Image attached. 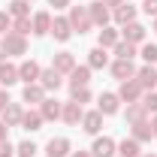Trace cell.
Returning a JSON list of instances; mask_svg holds the SVG:
<instances>
[{
	"mask_svg": "<svg viewBox=\"0 0 157 157\" xmlns=\"http://www.w3.org/2000/svg\"><path fill=\"white\" fill-rule=\"evenodd\" d=\"M70 24H73V33H88L91 27H94V21H91V15H88V6H70Z\"/></svg>",
	"mask_w": 157,
	"mask_h": 157,
	"instance_id": "6da1fadb",
	"label": "cell"
},
{
	"mask_svg": "<svg viewBox=\"0 0 157 157\" xmlns=\"http://www.w3.org/2000/svg\"><path fill=\"white\" fill-rule=\"evenodd\" d=\"M3 48H6V58L9 55H27V36H21V33H15V30H9L6 36H3Z\"/></svg>",
	"mask_w": 157,
	"mask_h": 157,
	"instance_id": "7a4b0ae2",
	"label": "cell"
},
{
	"mask_svg": "<svg viewBox=\"0 0 157 157\" xmlns=\"http://www.w3.org/2000/svg\"><path fill=\"white\" fill-rule=\"evenodd\" d=\"M142 85H139L136 78H127V82H121V88H118V97H121V103H139L142 100Z\"/></svg>",
	"mask_w": 157,
	"mask_h": 157,
	"instance_id": "3957f363",
	"label": "cell"
},
{
	"mask_svg": "<svg viewBox=\"0 0 157 157\" xmlns=\"http://www.w3.org/2000/svg\"><path fill=\"white\" fill-rule=\"evenodd\" d=\"M88 15H91V21H94L97 27H106V24L112 21V9H109L103 0H94V3H88Z\"/></svg>",
	"mask_w": 157,
	"mask_h": 157,
	"instance_id": "277c9868",
	"label": "cell"
},
{
	"mask_svg": "<svg viewBox=\"0 0 157 157\" xmlns=\"http://www.w3.org/2000/svg\"><path fill=\"white\" fill-rule=\"evenodd\" d=\"M39 73H42V67H39L36 60H21L18 63V82H24V85L39 82Z\"/></svg>",
	"mask_w": 157,
	"mask_h": 157,
	"instance_id": "5b68a950",
	"label": "cell"
},
{
	"mask_svg": "<svg viewBox=\"0 0 157 157\" xmlns=\"http://www.w3.org/2000/svg\"><path fill=\"white\" fill-rule=\"evenodd\" d=\"M118 42H121V30H118V27H112V24L100 27V33H97V45L100 48H115Z\"/></svg>",
	"mask_w": 157,
	"mask_h": 157,
	"instance_id": "8992f818",
	"label": "cell"
},
{
	"mask_svg": "<svg viewBox=\"0 0 157 157\" xmlns=\"http://www.w3.org/2000/svg\"><path fill=\"white\" fill-rule=\"evenodd\" d=\"M115 151H118V145H115V139H109V136H97L94 145H91L94 157H115Z\"/></svg>",
	"mask_w": 157,
	"mask_h": 157,
	"instance_id": "52a82bcc",
	"label": "cell"
},
{
	"mask_svg": "<svg viewBox=\"0 0 157 157\" xmlns=\"http://www.w3.org/2000/svg\"><path fill=\"white\" fill-rule=\"evenodd\" d=\"M52 67L58 70L60 76H70V73L76 70V58H73V52H58V55L52 58Z\"/></svg>",
	"mask_w": 157,
	"mask_h": 157,
	"instance_id": "ba28073f",
	"label": "cell"
},
{
	"mask_svg": "<svg viewBox=\"0 0 157 157\" xmlns=\"http://www.w3.org/2000/svg\"><path fill=\"white\" fill-rule=\"evenodd\" d=\"M60 118H63V124L76 127V124H82V118H85V109H82L78 103H73V100H67V103H63V112H60Z\"/></svg>",
	"mask_w": 157,
	"mask_h": 157,
	"instance_id": "9c48e42d",
	"label": "cell"
},
{
	"mask_svg": "<svg viewBox=\"0 0 157 157\" xmlns=\"http://www.w3.org/2000/svg\"><path fill=\"white\" fill-rule=\"evenodd\" d=\"M70 151H73V145H70L67 136L48 139V145H45V154H48V157H70Z\"/></svg>",
	"mask_w": 157,
	"mask_h": 157,
	"instance_id": "30bf717a",
	"label": "cell"
},
{
	"mask_svg": "<svg viewBox=\"0 0 157 157\" xmlns=\"http://www.w3.org/2000/svg\"><path fill=\"white\" fill-rule=\"evenodd\" d=\"M136 82L142 85V91H154V88H157V70H154V63H145L142 70H136Z\"/></svg>",
	"mask_w": 157,
	"mask_h": 157,
	"instance_id": "8fae6325",
	"label": "cell"
},
{
	"mask_svg": "<svg viewBox=\"0 0 157 157\" xmlns=\"http://www.w3.org/2000/svg\"><path fill=\"white\" fill-rule=\"evenodd\" d=\"M52 36L58 39V42H67V39L73 36V24H70V18H52V30H48Z\"/></svg>",
	"mask_w": 157,
	"mask_h": 157,
	"instance_id": "7c38bea8",
	"label": "cell"
},
{
	"mask_svg": "<svg viewBox=\"0 0 157 157\" xmlns=\"http://www.w3.org/2000/svg\"><path fill=\"white\" fill-rule=\"evenodd\" d=\"M112 18H115V24H118V27H124V24L136 21V6H130V3L124 0L121 6H115V9H112Z\"/></svg>",
	"mask_w": 157,
	"mask_h": 157,
	"instance_id": "4fadbf2b",
	"label": "cell"
},
{
	"mask_svg": "<svg viewBox=\"0 0 157 157\" xmlns=\"http://www.w3.org/2000/svg\"><path fill=\"white\" fill-rule=\"evenodd\" d=\"M60 112H63V103H58L55 97H45L42 103H39V115L45 118V121H58Z\"/></svg>",
	"mask_w": 157,
	"mask_h": 157,
	"instance_id": "5bb4252c",
	"label": "cell"
},
{
	"mask_svg": "<svg viewBox=\"0 0 157 157\" xmlns=\"http://www.w3.org/2000/svg\"><path fill=\"white\" fill-rule=\"evenodd\" d=\"M118 109H121V97L118 94H100V100H97V112H103V115H115Z\"/></svg>",
	"mask_w": 157,
	"mask_h": 157,
	"instance_id": "9a60e30c",
	"label": "cell"
},
{
	"mask_svg": "<svg viewBox=\"0 0 157 157\" xmlns=\"http://www.w3.org/2000/svg\"><path fill=\"white\" fill-rule=\"evenodd\" d=\"M39 85H42L45 91H58L60 85H63V76H60L55 67H48V70H42V73H39Z\"/></svg>",
	"mask_w": 157,
	"mask_h": 157,
	"instance_id": "2e32d148",
	"label": "cell"
},
{
	"mask_svg": "<svg viewBox=\"0 0 157 157\" xmlns=\"http://www.w3.org/2000/svg\"><path fill=\"white\" fill-rule=\"evenodd\" d=\"M112 76H115L118 82L136 78V67H133V60H121V58H118L115 63H112Z\"/></svg>",
	"mask_w": 157,
	"mask_h": 157,
	"instance_id": "e0dca14e",
	"label": "cell"
},
{
	"mask_svg": "<svg viewBox=\"0 0 157 157\" xmlns=\"http://www.w3.org/2000/svg\"><path fill=\"white\" fill-rule=\"evenodd\" d=\"M121 39H127V42L139 45V42H145V27H142L139 21H130V24H124V30H121Z\"/></svg>",
	"mask_w": 157,
	"mask_h": 157,
	"instance_id": "ac0fdd59",
	"label": "cell"
},
{
	"mask_svg": "<svg viewBox=\"0 0 157 157\" xmlns=\"http://www.w3.org/2000/svg\"><path fill=\"white\" fill-rule=\"evenodd\" d=\"M21 100H24V103H30V106H39V103L45 100V88H42L39 82H33V85H24Z\"/></svg>",
	"mask_w": 157,
	"mask_h": 157,
	"instance_id": "d6986e66",
	"label": "cell"
},
{
	"mask_svg": "<svg viewBox=\"0 0 157 157\" xmlns=\"http://www.w3.org/2000/svg\"><path fill=\"white\" fill-rule=\"evenodd\" d=\"M82 130L91 133V136H97L100 130H103V112H85V118H82Z\"/></svg>",
	"mask_w": 157,
	"mask_h": 157,
	"instance_id": "ffe728a7",
	"label": "cell"
},
{
	"mask_svg": "<svg viewBox=\"0 0 157 157\" xmlns=\"http://www.w3.org/2000/svg\"><path fill=\"white\" fill-rule=\"evenodd\" d=\"M0 115H3V124H6V127H21V115H24V109H21V103H9Z\"/></svg>",
	"mask_w": 157,
	"mask_h": 157,
	"instance_id": "44dd1931",
	"label": "cell"
},
{
	"mask_svg": "<svg viewBox=\"0 0 157 157\" xmlns=\"http://www.w3.org/2000/svg\"><path fill=\"white\" fill-rule=\"evenodd\" d=\"M42 124H45V118L39 115V109H27V112L21 115V127H24V130H30V133L42 130Z\"/></svg>",
	"mask_w": 157,
	"mask_h": 157,
	"instance_id": "7402d4cb",
	"label": "cell"
},
{
	"mask_svg": "<svg viewBox=\"0 0 157 157\" xmlns=\"http://www.w3.org/2000/svg\"><path fill=\"white\" fill-rule=\"evenodd\" d=\"M88 82H91V67L85 63V67H78L70 73V88H88Z\"/></svg>",
	"mask_w": 157,
	"mask_h": 157,
	"instance_id": "603a6c76",
	"label": "cell"
},
{
	"mask_svg": "<svg viewBox=\"0 0 157 157\" xmlns=\"http://www.w3.org/2000/svg\"><path fill=\"white\" fill-rule=\"evenodd\" d=\"M130 133H133V139H136L139 145H142V142H151V136H154V130H151V121L130 124Z\"/></svg>",
	"mask_w": 157,
	"mask_h": 157,
	"instance_id": "cb8c5ba5",
	"label": "cell"
},
{
	"mask_svg": "<svg viewBox=\"0 0 157 157\" xmlns=\"http://www.w3.org/2000/svg\"><path fill=\"white\" fill-rule=\"evenodd\" d=\"M52 30V12H36L33 15V36H45Z\"/></svg>",
	"mask_w": 157,
	"mask_h": 157,
	"instance_id": "d4e9b609",
	"label": "cell"
},
{
	"mask_svg": "<svg viewBox=\"0 0 157 157\" xmlns=\"http://www.w3.org/2000/svg\"><path fill=\"white\" fill-rule=\"evenodd\" d=\"M15 82H18V67L3 60V63H0V85L9 88V85H15Z\"/></svg>",
	"mask_w": 157,
	"mask_h": 157,
	"instance_id": "484cf974",
	"label": "cell"
},
{
	"mask_svg": "<svg viewBox=\"0 0 157 157\" xmlns=\"http://www.w3.org/2000/svg\"><path fill=\"white\" fill-rule=\"evenodd\" d=\"M106 63H109V55H106V48H91V52H88V67H91V70H103V67H106Z\"/></svg>",
	"mask_w": 157,
	"mask_h": 157,
	"instance_id": "4316f807",
	"label": "cell"
},
{
	"mask_svg": "<svg viewBox=\"0 0 157 157\" xmlns=\"http://www.w3.org/2000/svg\"><path fill=\"white\" fill-rule=\"evenodd\" d=\"M127 121L130 124H139V121H148V112L142 103H127Z\"/></svg>",
	"mask_w": 157,
	"mask_h": 157,
	"instance_id": "83f0119b",
	"label": "cell"
},
{
	"mask_svg": "<svg viewBox=\"0 0 157 157\" xmlns=\"http://www.w3.org/2000/svg\"><path fill=\"white\" fill-rule=\"evenodd\" d=\"M6 12H9L12 18H27V15H30V3H27V0H12V3L6 6Z\"/></svg>",
	"mask_w": 157,
	"mask_h": 157,
	"instance_id": "f1b7e54d",
	"label": "cell"
},
{
	"mask_svg": "<svg viewBox=\"0 0 157 157\" xmlns=\"http://www.w3.org/2000/svg\"><path fill=\"white\" fill-rule=\"evenodd\" d=\"M118 154H121V157H139V154H142V151H139V142L133 136L124 139V142H118Z\"/></svg>",
	"mask_w": 157,
	"mask_h": 157,
	"instance_id": "f546056e",
	"label": "cell"
},
{
	"mask_svg": "<svg viewBox=\"0 0 157 157\" xmlns=\"http://www.w3.org/2000/svg\"><path fill=\"white\" fill-rule=\"evenodd\" d=\"M115 58H121V60H133L136 58V45L133 42H127V39H121L115 45Z\"/></svg>",
	"mask_w": 157,
	"mask_h": 157,
	"instance_id": "4dcf8cb0",
	"label": "cell"
},
{
	"mask_svg": "<svg viewBox=\"0 0 157 157\" xmlns=\"http://www.w3.org/2000/svg\"><path fill=\"white\" fill-rule=\"evenodd\" d=\"M12 30L21 33V36H27V33H33V18L27 15V18H15L12 21Z\"/></svg>",
	"mask_w": 157,
	"mask_h": 157,
	"instance_id": "1f68e13d",
	"label": "cell"
},
{
	"mask_svg": "<svg viewBox=\"0 0 157 157\" xmlns=\"http://www.w3.org/2000/svg\"><path fill=\"white\" fill-rule=\"evenodd\" d=\"M70 100L78 103V106H85V103H91V91L88 88H70Z\"/></svg>",
	"mask_w": 157,
	"mask_h": 157,
	"instance_id": "d6a6232c",
	"label": "cell"
},
{
	"mask_svg": "<svg viewBox=\"0 0 157 157\" xmlns=\"http://www.w3.org/2000/svg\"><path fill=\"white\" fill-rule=\"evenodd\" d=\"M139 55H142V60H145V63H157V45H154V42H145Z\"/></svg>",
	"mask_w": 157,
	"mask_h": 157,
	"instance_id": "836d02e7",
	"label": "cell"
},
{
	"mask_svg": "<svg viewBox=\"0 0 157 157\" xmlns=\"http://www.w3.org/2000/svg\"><path fill=\"white\" fill-rule=\"evenodd\" d=\"M142 106H145V112H154L157 115V91H148V94H142V100H139Z\"/></svg>",
	"mask_w": 157,
	"mask_h": 157,
	"instance_id": "e575fe53",
	"label": "cell"
},
{
	"mask_svg": "<svg viewBox=\"0 0 157 157\" xmlns=\"http://www.w3.org/2000/svg\"><path fill=\"white\" fill-rule=\"evenodd\" d=\"M15 154H18V157H33V154H36V145H33L30 139H24V142H18Z\"/></svg>",
	"mask_w": 157,
	"mask_h": 157,
	"instance_id": "d590c367",
	"label": "cell"
},
{
	"mask_svg": "<svg viewBox=\"0 0 157 157\" xmlns=\"http://www.w3.org/2000/svg\"><path fill=\"white\" fill-rule=\"evenodd\" d=\"M12 30V15L9 12H0V36H6Z\"/></svg>",
	"mask_w": 157,
	"mask_h": 157,
	"instance_id": "8d00e7d4",
	"label": "cell"
},
{
	"mask_svg": "<svg viewBox=\"0 0 157 157\" xmlns=\"http://www.w3.org/2000/svg\"><path fill=\"white\" fill-rule=\"evenodd\" d=\"M142 12H145V15H154V18H157V0H142Z\"/></svg>",
	"mask_w": 157,
	"mask_h": 157,
	"instance_id": "74e56055",
	"label": "cell"
},
{
	"mask_svg": "<svg viewBox=\"0 0 157 157\" xmlns=\"http://www.w3.org/2000/svg\"><path fill=\"white\" fill-rule=\"evenodd\" d=\"M15 154V148L9 145V139H0V157H12Z\"/></svg>",
	"mask_w": 157,
	"mask_h": 157,
	"instance_id": "f35d334b",
	"label": "cell"
},
{
	"mask_svg": "<svg viewBox=\"0 0 157 157\" xmlns=\"http://www.w3.org/2000/svg\"><path fill=\"white\" fill-rule=\"evenodd\" d=\"M48 3H52V6H55V9H70V6H73V3H70V0H48Z\"/></svg>",
	"mask_w": 157,
	"mask_h": 157,
	"instance_id": "ab89813d",
	"label": "cell"
},
{
	"mask_svg": "<svg viewBox=\"0 0 157 157\" xmlns=\"http://www.w3.org/2000/svg\"><path fill=\"white\" fill-rule=\"evenodd\" d=\"M9 106V94H6V88H0V112Z\"/></svg>",
	"mask_w": 157,
	"mask_h": 157,
	"instance_id": "60d3db41",
	"label": "cell"
},
{
	"mask_svg": "<svg viewBox=\"0 0 157 157\" xmlns=\"http://www.w3.org/2000/svg\"><path fill=\"white\" fill-rule=\"evenodd\" d=\"M103 3H106L109 9H115V6H121V3H124V0H103Z\"/></svg>",
	"mask_w": 157,
	"mask_h": 157,
	"instance_id": "b9f144b4",
	"label": "cell"
},
{
	"mask_svg": "<svg viewBox=\"0 0 157 157\" xmlns=\"http://www.w3.org/2000/svg\"><path fill=\"white\" fill-rule=\"evenodd\" d=\"M70 157H94V154H91V151H73Z\"/></svg>",
	"mask_w": 157,
	"mask_h": 157,
	"instance_id": "7bdbcfd3",
	"label": "cell"
},
{
	"mask_svg": "<svg viewBox=\"0 0 157 157\" xmlns=\"http://www.w3.org/2000/svg\"><path fill=\"white\" fill-rule=\"evenodd\" d=\"M6 133H9V127H6V124L0 121V139H6Z\"/></svg>",
	"mask_w": 157,
	"mask_h": 157,
	"instance_id": "ee69618b",
	"label": "cell"
},
{
	"mask_svg": "<svg viewBox=\"0 0 157 157\" xmlns=\"http://www.w3.org/2000/svg\"><path fill=\"white\" fill-rule=\"evenodd\" d=\"M3 58H6V48H3V39H0V63H3Z\"/></svg>",
	"mask_w": 157,
	"mask_h": 157,
	"instance_id": "f6af8a7d",
	"label": "cell"
},
{
	"mask_svg": "<svg viewBox=\"0 0 157 157\" xmlns=\"http://www.w3.org/2000/svg\"><path fill=\"white\" fill-rule=\"evenodd\" d=\"M151 130H154V136H157V115L151 118Z\"/></svg>",
	"mask_w": 157,
	"mask_h": 157,
	"instance_id": "bcb514c9",
	"label": "cell"
},
{
	"mask_svg": "<svg viewBox=\"0 0 157 157\" xmlns=\"http://www.w3.org/2000/svg\"><path fill=\"white\" fill-rule=\"evenodd\" d=\"M151 30H154V33H157V18H154V24H151Z\"/></svg>",
	"mask_w": 157,
	"mask_h": 157,
	"instance_id": "7dc6e473",
	"label": "cell"
},
{
	"mask_svg": "<svg viewBox=\"0 0 157 157\" xmlns=\"http://www.w3.org/2000/svg\"><path fill=\"white\" fill-rule=\"evenodd\" d=\"M139 157H157V154H139Z\"/></svg>",
	"mask_w": 157,
	"mask_h": 157,
	"instance_id": "c3c4849f",
	"label": "cell"
},
{
	"mask_svg": "<svg viewBox=\"0 0 157 157\" xmlns=\"http://www.w3.org/2000/svg\"><path fill=\"white\" fill-rule=\"evenodd\" d=\"M27 3H30V0H27Z\"/></svg>",
	"mask_w": 157,
	"mask_h": 157,
	"instance_id": "681fc988",
	"label": "cell"
}]
</instances>
